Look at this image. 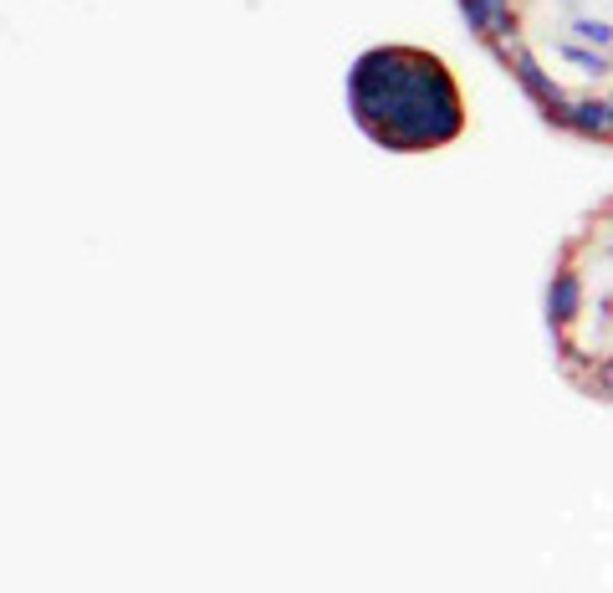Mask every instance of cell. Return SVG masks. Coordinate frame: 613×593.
<instances>
[{"label":"cell","mask_w":613,"mask_h":593,"mask_svg":"<svg viewBox=\"0 0 613 593\" xmlns=\"http://www.w3.org/2000/svg\"><path fill=\"white\" fill-rule=\"evenodd\" d=\"M461 16H465V26H471V37L491 41V47H506V41H516L512 0H461Z\"/></svg>","instance_id":"obj_4"},{"label":"cell","mask_w":613,"mask_h":593,"mask_svg":"<svg viewBox=\"0 0 613 593\" xmlns=\"http://www.w3.org/2000/svg\"><path fill=\"white\" fill-rule=\"evenodd\" d=\"M567 37L593 41V47L613 51V21H599V16H573V21H567Z\"/></svg>","instance_id":"obj_7"},{"label":"cell","mask_w":613,"mask_h":593,"mask_svg":"<svg viewBox=\"0 0 613 593\" xmlns=\"http://www.w3.org/2000/svg\"><path fill=\"white\" fill-rule=\"evenodd\" d=\"M557 62H567L573 67V72H583V77H593V82H599V77H609L613 72V51H603V47H593V41H577V37H563L557 41Z\"/></svg>","instance_id":"obj_6"},{"label":"cell","mask_w":613,"mask_h":593,"mask_svg":"<svg viewBox=\"0 0 613 593\" xmlns=\"http://www.w3.org/2000/svg\"><path fill=\"white\" fill-rule=\"evenodd\" d=\"M577 313H583V277L573 266H563L547 281V328H567V323H577Z\"/></svg>","instance_id":"obj_5"},{"label":"cell","mask_w":613,"mask_h":593,"mask_svg":"<svg viewBox=\"0 0 613 593\" xmlns=\"http://www.w3.org/2000/svg\"><path fill=\"white\" fill-rule=\"evenodd\" d=\"M593 379H599V389H603V394H613V364H603L599 374H593Z\"/></svg>","instance_id":"obj_8"},{"label":"cell","mask_w":613,"mask_h":593,"mask_svg":"<svg viewBox=\"0 0 613 593\" xmlns=\"http://www.w3.org/2000/svg\"><path fill=\"white\" fill-rule=\"evenodd\" d=\"M609 108H613V98H609Z\"/></svg>","instance_id":"obj_11"},{"label":"cell","mask_w":613,"mask_h":593,"mask_svg":"<svg viewBox=\"0 0 613 593\" xmlns=\"http://www.w3.org/2000/svg\"><path fill=\"white\" fill-rule=\"evenodd\" d=\"M496 51H501V62L512 67V77H516V82H522V92H526V98H532V102H537V108H542V118H557V113H563L567 92L557 88V77H552V72H542V62H537V57H532V51L522 47V37H516V41H506V47H496Z\"/></svg>","instance_id":"obj_2"},{"label":"cell","mask_w":613,"mask_h":593,"mask_svg":"<svg viewBox=\"0 0 613 593\" xmlns=\"http://www.w3.org/2000/svg\"><path fill=\"white\" fill-rule=\"evenodd\" d=\"M609 256H613V236H609Z\"/></svg>","instance_id":"obj_10"},{"label":"cell","mask_w":613,"mask_h":593,"mask_svg":"<svg viewBox=\"0 0 613 593\" xmlns=\"http://www.w3.org/2000/svg\"><path fill=\"white\" fill-rule=\"evenodd\" d=\"M348 113L378 149L425 154L465 134V98L451 67L419 47H368L348 72Z\"/></svg>","instance_id":"obj_1"},{"label":"cell","mask_w":613,"mask_h":593,"mask_svg":"<svg viewBox=\"0 0 613 593\" xmlns=\"http://www.w3.org/2000/svg\"><path fill=\"white\" fill-rule=\"evenodd\" d=\"M557 128H567L573 139L583 144H609L613 139V108L609 98H567L563 102V113L552 118Z\"/></svg>","instance_id":"obj_3"},{"label":"cell","mask_w":613,"mask_h":593,"mask_svg":"<svg viewBox=\"0 0 613 593\" xmlns=\"http://www.w3.org/2000/svg\"><path fill=\"white\" fill-rule=\"evenodd\" d=\"M599 313H603V323H613V291H609V297H603V307H599Z\"/></svg>","instance_id":"obj_9"}]
</instances>
